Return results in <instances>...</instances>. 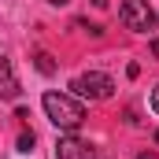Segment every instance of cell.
<instances>
[{
    "instance_id": "obj_1",
    "label": "cell",
    "mask_w": 159,
    "mask_h": 159,
    "mask_svg": "<svg viewBox=\"0 0 159 159\" xmlns=\"http://www.w3.org/2000/svg\"><path fill=\"white\" fill-rule=\"evenodd\" d=\"M41 107H44V115L52 119V126H59V129H67V133H74L81 122H85V104H81L74 93H44L41 96Z\"/></svg>"
},
{
    "instance_id": "obj_2",
    "label": "cell",
    "mask_w": 159,
    "mask_h": 159,
    "mask_svg": "<svg viewBox=\"0 0 159 159\" xmlns=\"http://www.w3.org/2000/svg\"><path fill=\"white\" fill-rule=\"evenodd\" d=\"M70 93L78 100L96 104V100H107L115 93V81H111V74H104V70H89V74H78V78L70 81Z\"/></svg>"
},
{
    "instance_id": "obj_3",
    "label": "cell",
    "mask_w": 159,
    "mask_h": 159,
    "mask_svg": "<svg viewBox=\"0 0 159 159\" xmlns=\"http://www.w3.org/2000/svg\"><path fill=\"white\" fill-rule=\"evenodd\" d=\"M119 22L126 26V30H133V34H152L159 19H156V11H152L148 0H122Z\"/></svg>"
},
{
    "instance_id": "obj_4",
    "label": "cell",
    "mask_w": 159,
    "mask_h": 159,
    "mask_svg": "<svg viewBox=\"0 0 159 159\" xmlns=\"http://www.w3.org/2000/svg\"><path fill=\"white\" fill-rule=\"evenodd\" d=\"M56 159H96V144H89V141L74 137V133H67V137L56 141Z\"/></svg>"
},
{
    "instance_id": "obj_5",
    "label": "cell",
    "mask_w": 159,
    "mask_h": 159,
    "mask_svg": "<svg viewBox=\"0 0 159 159\" xmlns=\"http://www.w3.org/2000/svg\"><path fill=\"white\" fill-rule=\"evenodd\" d=\"M0 100H19V78L7 56H0Z\"/></svg>"
},
{
    "instance_id": "obj_6",
    "label": "cell",
    "mask_w": 159,
    "mask_h": 159,
    "mask_svg": "<svg viewBox=\"0 0 159 159\" xmlns=\"http://www.w3.org/2000/svg\"><path fill=\"white\" fill-rule=\"evenodd\" d=\"M34 67H37L41 74H56V63H52L48 52H37V56H34Z\"/></svg>"
},
{
    "instance_id": "obj_7",
    "label": "cell",
    "mask_w": 159,
    "mask_h": 159,
    "mask_svg": "<svg viewBox=\"0 0 159 159\" xmlns=\"http://www.w3.org/2000/svg\"><path fill=\"white\" fill-rule=\"evenodd\" d=\"M19 152H34V133H30V129L19 133Z\"/></svg>"
},
{
    "instance_id": "obj_8",
    "label": "cell",
    "mask_w": 159,
    "mask_h": 159,
    "mask_svg": "<svg viewBox=\"0 0 159 159\" xmlns=\"http://www.w3.org/2000/svg\"><path fill=\"white\" fill-rule=\"evenodd\" d=\"M148 104H152V111L159 115V81H156V89H152V96H148Z\"/></svg>"
},
{
    "instance_id": "obj_9",
    "label": "cell",
    "mask_w": 159,
    "mask_h": 159,
    "mask_svg": "<svg viewBox=\"0 0 159 159\" xmlns=\"http://www.w3.org/2000/svg\"><path fill=\"white\" fill-rule=\"evenodd\" d=\"M137 159H159V156H156V152H141Z\"/></svg>"
},
{
    "instance_id": "obj_10",
    "label": "cell",
    "mask_w": 159,
    "mask_h": 159,
    "mask_svg": "<svg viewBox=\"0 0 159 159\" xmlns=\"http://www.w3.org/2000/svg\"><path fill=\"white\" fill-rule=\"evenodd\" d=\"M152 56H159V37H156V41H152Z\"/></svg>"
},
{
    "instance_id": "obj_11",
    "label": "cell",
    "mask_w": 159,
    "mask_h": 159,
    "mask_svg": "<svg viewBox=\"0 0 159 159\" xmlns=\"http://www.w3.org/2000/svg\"><path fill=\"white\" fill-rule=\"evenodd\" d=\"M48 4H56V7H63V4H70V0H48Z\"/></svg>"
},
{
    "instance_id": "obj_12",
    "label": "cell",
    "mask_w": 159,
    "mask_h": 159,
    "mask_svg": "<svg viewBox=\"0 0 159 159\" xmlns=\"http://www.w3.org/2000/svg\"><path fill=\"white\" fill-rule=\"evenodd\" d=\"M93 4H96V7H104V4H107V0H93Z\"/></svg>"
}]
</instances>
